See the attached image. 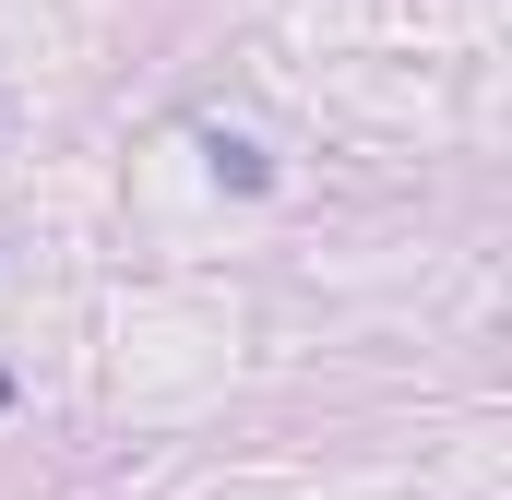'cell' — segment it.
I'll list each match as a JSON object with an SVG mask.
<instances>
[]
</instances>
